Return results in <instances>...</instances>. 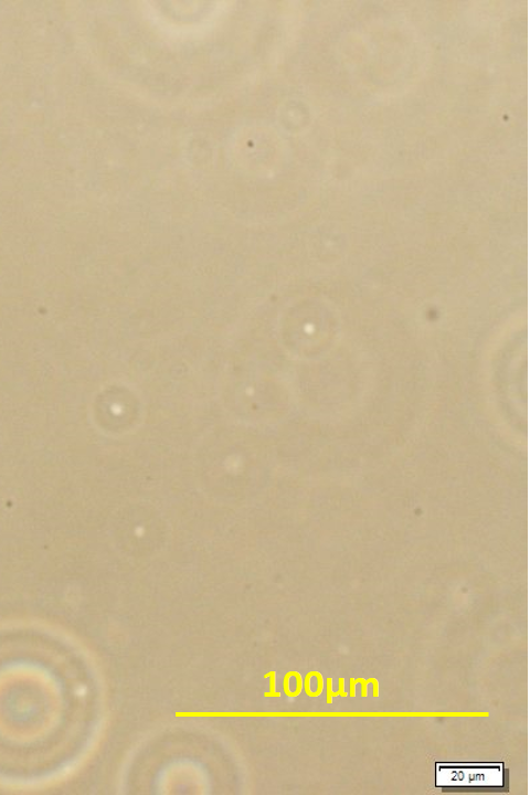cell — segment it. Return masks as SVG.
<instances>
[{
    "label": "cell",
    "instance_id": "cell-1",
    "mask_svg": "<svg viewBox=\"0 0 530 795\" xmlns=\"http://www.w3.org/2000/svg\"><path fill=\"white\" fill-rule=\"evenodd\" d=\"M435 786L445 791H507L508 771L501 762L436 763Z\"/></svg>",
    "mask_w": 530,
    "mask_h": 795
}]
</instances>
